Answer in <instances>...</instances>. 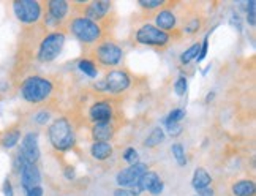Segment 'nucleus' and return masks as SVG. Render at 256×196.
Segmentation results:
<instances>
[{"label":"nucleus","mask_w":256,"mask_h":196,"mask_svg":"<svg viewBox=\"0 0 256 196\" xmlns=\"http://www.w3.org/2000/svg\"><path fill=\"white\" fill-rule=\"evenodd\" d=\"M43 194H44V190L42 185H36V187L26 192V196H43Z\"/></svg>","instance_id":"40"},{"label":"nucleus","mask_w":256,"mask_h":196,"mask_svg":"<svg viewBox=\"0 0 256 196\" xmlns=\"http://www.w3.org/2000/svg\"><path fill=\"white\" fill-rule=\"evenodd\" d=\"M124 162H126L128 164H134L140 162V154L134 149V147H126L124 150V155H122Z\"/></svg>","instance_id":"30"},{"label":"nucleus","mask_w":256,"mask_h":196,"mask_svg":"<svg viewBox=\"0 0 256 196\" xmlns=\"http://www.w3.org/2000/svg\"><path fill=\"white\" fill-rule=\"evenodd\" d=\"M19 152L24 155V158L28 163H36L40 160V144H38V133L28 132L21 138V146H19Z\"/></svg>","instance_id":"11"},{"label":"nucleus","mask_w":256,"mask_h":196,"mask_svg":"<svg viewBox=\"0 0 256 196\" xmlns=\"http://www.w3.org/2000/svg\"><path fill=\"white\" fill-rule=\"evenodd\" d=\"M164 140H166L164 130L162 128V126H155V128L147 134V138L144 140L142 144H144V147H147V149H154V147L164 142Z\"/></svg>","instance_id":"21"},{"label":"nucleus","mask_w":256,"mask_h":196,"mask_svg":"<svg viewBox=\"0 0 256 196\" xmlns=\"http://www.w3.org/2000/svg\"><path fill=\"white\" fill-rule=\"evenodd\" d=\"M19 184H21L24 193L42 184V172L36 163H27L21 170V172H19Z\"/></svg>","instance_id":"13"},{"label":"nucleus","mask_w":256,"mask_h":196,"mask_svg":"<svg viewBox=\"0 0 256 196\" xmlns=\"http://www.w3.org/2000/svg\"><path fill=\"white\" fill-rule=\"evenodd\" d=\"M155 27L160 28V30L170 34L174 32L177 28V16L172 12V8H166L163 6L158 13L155 14Z\"/></svg>","instance_id":"14"},{"label":"nucleus","mask_w":256,"mask_h":196,"mask_svg":"<svg viewBox=\"0 0 256 196\" xmlns=\"http://www.w3.org/2000/svg\"><path fill=\"white\" fill-rule=\"evenodd\" d=\"M163 125H164L166 132H168V134L172 136V138H176V136H179V134L184 132V128H182V125H180V124H163Z\"/></svg>","instance_id":"34"},{"label":"nucleus","mask_w":256,"mask_h":196,"mask_svg":"<svg viewBox=\"0 0 256 196\" xmlns=\"http://www.w3.org/2000/svg\"><path fill=\"white\" fill-rule=\"evenodd\" d=\"M163 190H164V182L162 179H158V180H155L152 184V187L149 188V193L154 194V196H156V194H162Z\"/></svg>","instance_id":"35"},{"label":"nucleus","mask_w":256,"mask_h":196,"mask_svg":"<svg viewBox=\"0 0 256 196\" xmlns=\"http://www.w3.org/2000/svg\"><path fill=\"white\" fill-rule=\"evenodd\" d=\"M112 196H140V194H136L133 190L130 188H116Z\"/></svg>","instance_id":"39"},{"label":"nucleus","mask_w":256,"mask_h":196,"mask_svg":"<svg viewBox=\"0 0 256 196\" xmlns=\"http://www.w3.org/2000/svg\"><path fill=\"white\" fill-rule=\"evenodd\" d=\"M16 19L24 26H35L43 16L44 4L38 0H16L12 4Z\"/></svg>","instance_id":"7"},{"label":"nucleus","mask_w":256,"mask_h":196,"mask_svg":"<svg viewBox=\"0 0 256 196\" xmlns=\"http://www.w3.org/2000/svg\"><path fill=\"white\" fill-rule=\"evenodd\" d=\"M171 154L174 156L176 163L179 166H185L186 164V155H185V147L182 142H174L171 146Z\"/></svg>","instance_id":"24"},{"label":"nucleus","mask_w":256,"mask_h":196,"mask_svg":"<svg viewBox=\"0 0 256 196\" xmlns=\"http://www.w3.org/2000/svg\"><path fill=\"white\" fill-rule=\"evenodd\" d=\"M2 193H4V196H14L13 184H12V180H10V178H6L2 184Z\"/></svg>","instance_id":"36"},{"label":"nucleus","mask_w":256,"mask_h":196,"mask_svg":"<svg viewBox=\"0 0 256 196\" xmlns=\"http://www.w3.org/2000/svg\"><path fill=\"white\" fill-rule=\"evenodd\" d=\"M92 56H94V58H92L94 62L96 60L98 64L106 66V68H116L122 64L124 49L114 42L104 40V42H100L94 48Z\"/></svg>","instance_id":"6"},{"label":"nucleus","mask_w":256,"mask_h":196,"mask_svg":"<svg viewBox=\"0 0 256 196\" xmlns=\"http://www.w3.org/2000/svg\"><path fill=\"white\" fill-rule=\"evenodd\" d=\"M64 176H65V179L66 180H74L76 179V171L72 164H68L64 168Z\"/></svg>","instance_id":"38"},{"label":"nucleus","mask_w":256,"mask_h":196,"mask_svg":"<svg viewBox=\"0 0 256 196\" xmlns=\"http://www.w3.org/2000/svg\"><path fill=\"white\" fill-rule=\"evenodd\" d=\"M210 34H212V30L204 36V40L201 42V49H200V54H198V57H196V62H202L206 57H208V54H209V38H210Z\"/></svg>","instance_id":"31"},{"label":"nucleus","mask_w":256,"mask_h":196,"mask_svg":"<svg viewBox=\"0 0 256 196\" xmlns=\"http://www.w3.org/2000/svg\"><path fill=\"white\" fill-rule=\"evenodd\" d=\"M21 138H22L21 130H19L18 126H14V128H10L4 133L2 140H0V146H2L4 149H13V147H16L21 142Z\"/></svg>","instance_id":"20"},{"label":"nucleus","mask_w":256,"mask_h":196,"mask_svg":"<svg viewBox=\"0 0 256 196\" xmlns=\"http://www.w3.org/2000/svg\"><path fill=\"white\" fill-rule=\"evenodd\" d=\"M48 140L51 142L52 149L57 152H68L76 146V133L73 124L65 116L57 117L52 124L48 126Z\"/></svg>","instance_id":"1"},{"label":"nucleus","mask_w":256,"mask_h":196,"mask_svg":"<svg viewBox=\"0 0 256 196\" xmlns=\"http://www.w3.org/2000/svg\"><path fill=\"white\" fill-rule=\"evenodd\" d=\"M200 49H201V43L198 42V43H193L188 49H185V51L180 54V64L182 65H188L190 62H193V60H196V57H198V54H200Z\"/></svg>","instance_id":"23"},{"label":"nucleus","mask_w":256,"mask_h":196,"mask_svg":"<svg viewBox=\"0 0 256 196\" xmlns=\"http://www.w3.org/2000/svg\"><path fill=\"white\" fill-rule=\"evenodd\" d=\"M186 89H188V81H186V78L179 76L174 82V94L177 96H184L186 94Z\"/></svg>","instance_id":"28"},{"label":"nucleus","mask_w":256,"mask_h":196,"mask_svg":"<svg viewBox=\"0 0 256 196\" xmlns=\"http://www.w3.org/2000/svg\"><path fill=\"white\" fill-rule=\"evenodd\" d=\"M132 86V76L126 70L122 68H114L106 73L102 81H98L94 87L98 92L111 94V95H120L126 92Z\"/></svg>","instance_id":"5"},{"label":"nucleus","mask_w":256,"mask_h":196,"mask_svg":"<svg viewBox=\"0 0 256 196\" xmlns=\"http://www.w3.org/2000/svg\"><path fill=\"white\" fill-rule=\"evenodd\" d=\"M54 92V82L49 78L32 74L27 76L19 86V94L22 100L30 104H40L44 103Z\"/></svg>","instance_id":"2"},{"label":"nucleus","mask_w":256,"mask_h":196,"mask_svg":"<svg viewBox=\"0 0 256 196\" xmlns=\"http://www.w3.org/2000/svg\"><path fill=\"white\" fill-rule=\"evenodd\" d=\"M149 171V166L147 163L138 162L134 164H130L128 168L120 170L116 176V182L119 185V188H134V185L140 180V178Z\"/></svg>","instance_id":"9"},{"label":"nucleus","mask_w":256,"mask_h":196,"mask_svg":"<svg viewBox=\"0 0 256 196\" xmlns=\"http://www.w3.org/2000/svg\"><path fill=\"white\" fill-rule=\"evenodd\" d=\"M90 155L92 158L96 162H106L110 160L112 154H114V147L111 146V142H92L90 146Z\"/></svg>","instance_id":"17"},{"label":"nucleus","mask_w":256,"mask_h":196,"mask_svg":"<svg viewBox=\"0 0 256 196\" xmlns=\"http://www.w3.org/2000/svg\"><path fill=\"white\" fill-rule=\"evenodd\" d=\"M27 163H28V162L24 158V155L18 150L16 155H14V158H13V171L19 174V172H21V170L24 168V166H26Z\"/></svg>","instance_id":"33"},{"label":"nucleus","mask_w":256,"mask_h":196,"mask_svg":"<svg viewBox=\"0 0 256 196\" xmlns=\"http://www.w3.org/2000/svg\"><path fill=\"white\" fill-rule=\"evenodd\" d=\"M170 34H166L160 28H156L154 24H142L134 34L136 43H140L142 46H154V48H164L168 46L171 42Z\"/></svg>","instance_id":"8"},{"label":"nucleus","mask_w":256,"mask_h":196,"mask_svg":"<svg viewBox=\"0 0 256 196\" xmlns=\"http://www.w3.org/2000/svg\"><path fill=\"white\" fill-rule=\"evenodd\" d=\"M214 98H215V92L212 90V92H209L208 95H206V103H210V102H214Z\"/></svg>","instance_id":"42"},{"label":"nucleus","mask_w":256,"mask_h":196,"mask_svg":"<svg viewBox=\"0 0 256 196\" xmlns=\"http://www.w3.org/2000/svg\"><path fill=\"white\" fill-rule=\"evenodd\" d=\"M201 26H202V19L196 16V18L190 19V21L185 24L184 32H185V34H188V35L198 34V32H200V28H201Z\"/></svg>","instance_id":"27"},{"label":"nucleus","mask_w":256,"mask_h":196,"mask_svg":"<svg viewBox=\"0 0 256 196\" xmlns=\"http://www.w3.org/2000/svg\"><path fill=\"white\" fill-rule=\"evenodd\" d=\"M231 193L234 196H254L256 185L250 179H240L231 185Z\"/></svg>","instance_id":"19"},{"label":"nucleus","mask_w":256,"mask_h":196,"mask_svg":"<svg viewBox=\"0 0 256 196\" xmlns=\"http://www.w3.org/2000/svg\"><path fill=\"white\" fill-rule=\"evenodd\" d=\"M68 30L78 42L84 44H98L103 40V27L100 22H95L82 14L73 16L68 21Z\"/></svg>","instance_id":"3"},{"label":"nucleus","mask_w":256,"mask_h":196,"mask_svg":"<svg viewBox=\"0 0 256 196\" xmlns=\"http://www.w3.org/2000/svg\"><path fill=\"white\" fill-rule=\"evenodd\" d=\"M230 24L234 26L236 28H238L239 32H242V19H240V14L238 12H234L230 18Z\"/></svg>","instance_id":"37"},{"label":"nucleus","mask_w":256,"mask_h":196,"mask_svg":"<svg viewBox=\"0 0 256 196\" xmlns=\"http://www.w3.org/2000/svg\"><path fill=\"white\" fill-rule=\"evenodd\" d=\"M138 5L144 10H156V8L162 10L163 6L168 5V2H164V0H140Z\"/></svg>","instance_id":"29"},{"label":"nucleus","mask_w":256,"mask_h":196,"mask_svg":"<svg viewBox=\"0 0 256 196\" xmlns=\"http://www.w3.org/2000/svg\"><path fill=\"white\" fill-rule=\"evenodd\" d=\"M196 194H198V196H215V190L212 188V185H210V187L198 190V192H196Z\"/></svg>","instance_id":"41"},{"label":"nucleus","mask_w":256,"mask_h":196,"mask_svg":"<svg viewBox=\"0 0 256 196\" xmlns=\"http://www.w3.org/2000/svg\"><path fill=\"white\" fill-rule=\"evenodd\" d=\"M66 34L64 30H51L44 35L42 43L38 44L36 49V60L40 64H51L60 56L62 49L65 46Z\"/></svg>","instance_id":"4"},{"label":"nucleus","mask_w":256,"mask_h":196,"mask_svg":"<svg viewBox=\"0 0 256 196\" xmlns=\"http://www.w3.org/2000/svg\"><path fill=\"white\" fill-rule=\"evenodd\" d=\"M114 117V106L108 100L95 102L88 108V119L92 124H102V122H112Z\"/></svg>","instance_id":"12"},{"label":"nucleus","mask_w":256,"mask_h":196,"mask_svg":"<svg viewBox=\"0 0 256 196\" xmlns=\"http://www.w3.org/2000/svg\"><path fill=\"white\" fill-rule=\"evenodd\" d=\"M184 117H185V110H182V108H176V110L168 112V116L163 117V124H180Z\"/></svg>","instance_id":"25"},{"label":"nucleus","mask_w":256,"mask_h":196,"mask_svg":"<svg viewBox=\"0 0 256 196\" xmlns=\"http://www.w3.org/2000/svg\"><path fill=\"white\" fill-rule=\"evenodd\" d=\"M194 196H198V194H194Z\"/></svg>","instance_id":"44"},{"label":"nucleus","mask_w":256,"mask_h":196,"mask_svg":"<svg viewBox=\"0 0 256 196\" xmlns=\"http://www.w3.org/2000/svg\"><path fill=\"white\" fill-rule=\"evenodd\" d=\"M210 68H212V65L209 64V65H208V66H206V68H204V70L201 72V74H202V76H206V74H208V72L210 70Z\"/></svg>","instance_id":"43"},{"label":"nucleus","mask_w":256,"mask_h":196,"mask_svg":"<svg viewBox=\"0 0 256 196\" xmlns=\"http://www.w3.org/2000/svg\"><path fill=\"white\" fill-rule=\"evenodd\" d=\"M78 5H82V16L92 19L95 22H102L106 16L111 13L112 4L106 0H94V2H78Z\"/></svg>","instance_id":"10"},{"label":"nucleus","mask_w":256,"mask_h":196,"mask_svg":"<svg viewBox=\"0 0 256 196\" xmlns=\"http://www.w3.org/2000/svg\"><path fill=\"white\" fill-rule=\"evenodd\" d=\"M245 16H247V24L250 27L256 26V0H250L245 5Z\"/></svg>","instance_id":"26"},{"label":"nucleus","mask_w":256,"mask_h":196,"mask_svg":"<svg viewBox=\"0 0 256 196\" xmlns=\"http://www.w3.org/2000/svg\"><path fill=\"white\" fill-rule=\"evenodd\" d=\"M70 6L72 4L66 2V0H49V2H46V14L52 18L54 21L62 22L70 13Z\"/></svg>","instance_id":"16"},{"label":"nucleus","mask_w":256,"mask_h":196,"mask_svg":"<svg viewBox=\"0 0 256 196\" xmlns=\"http://www.w3.org/2000/svg\"><path fill=\"white\" fill-rule=\"evenodd\" d=\"M49 120H51V112H49L48 110H42V111H38V112L34 116V122H35L36 125H40V126L48 125Z\"/></svg>","instance_id":"32"},{"label":"nucleus","mask_w":256,"mask_h":196,"mask_svg":"<svg viewBox=\"0 0 256 196\" xmlns=\"http://www.w3.org/2000/svg\"><path fill=\"white\" fill-rule=\"evenodd\" d=\"M78 70H80L82 74H86L87 78H90V80H95V78L98 76L96 64L92 60V58H87V57H82L78 60Z\"/></svg>","instance_id":"22"},{"label":"nucleus","mask_w":256,"mask_h":196,"mask_svg":"<svg viewBox=\"0 0 256 196\" xmlns=\"http://www.w3.org/2000/svg\"><path fill=\"white\" fill-rule=\"evenodd\" d=\"M210 185H212V176H210V172L206 168H202V166H198V168L193 171L192 187L194 188V192H198L201 188L210 187Z\"/></svg>","instance_id":"18"},{"label":"nucleus","mask_w":256,"mask_h":196,"mask_svg":"<svg viewBox=\"0 0 256 196\" xmlns=\"http://www.w3.org/2000/svg\"><path fill=\"white\" fill-rule=\"evenodd\" d=\"M90 134H92L94 142H110L116 136V125L114 122L94 124Z\"/></svg>","instance_id":"15"}]
</instances>
